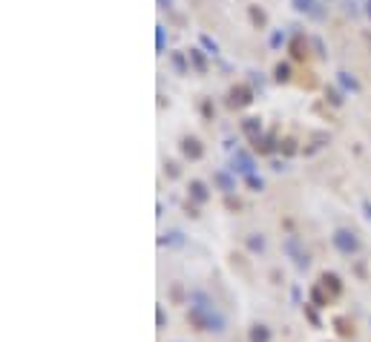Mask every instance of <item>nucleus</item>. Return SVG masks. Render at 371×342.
Masks as SVG:
<instances>
[{"mask_svg":"<svg viewBox=\"0 0 371 342\" xmlns=\"http://www.w3.org/2000/svg\"><path fill=\"white\" fill-rule=\"evenodd\" d=\"M253 158L247 156L245 149H236V156H233V170H239V173H245V176H253Z\"/></svg>","mask_w":371,"mask_h":342,"instance_id":"obj_4","label":"nucleus"},{"mask_svg":"<svg viewBox=\"0 0 371 342\" xmlns=\"http://www.w3.org/2000/svg\"><path fill=\"white\" fill-rule=\"evenodd\" d=\"M279 149H282L285 156H293V153H296V141H293V138H285V141H279Z\"/></svg>","mask_w":371,"mask_h":342,"instance_id":"obj_18","label":"nucleus"},{"mask_svg":"<svg viewBox=\"0 0 371 342\" xmlns=\"http://www.w3.org/2000/svg\"><path fill=\"white\" fill-rule=\"evenodd\" d=\"M181 153H184V158H190V161H199V158L204 156V147L199 138H181Z\"/></svg>","mask_w":371,"mask_h":342,"instance_id":"obj_3","label":"nucleus"},{"mask_svg":"<svg viewBox=\"0 0 371 342\" xmlns=\"http://www.w3.org/2000/svg\"><path fill=\"white\" fill-rule=\"evenodd\" d=\"M242 130H245L250 138H256V135H262V121H259V118H245V121H242Z\"/></svg>","mask_w":371,"mask_h":342,"instance_id":"obj_11","label":"nucleus"},{"mask_svg":"<svg viewBox=\"0 0 371 342\" xmlns=\"http://www.w3.org/2000/svg\"><path fill=\"white\" fill-rule=\"evenodd\" d=\"M247 187H250V190H262V178H256V176H247Z\"/></svg>","mask_w":371,"mask_h":342,"instance_id":"obj_21","label":"nucleus"},{"mask_svg":"<svg viewBox=\"0 0 371 342\" xmlns=\"http://www.w3.org/2000/svg\"><path fill=\"white\" fill-rule=\"evenodd\" d=\"M365 213H368V219H371V204L368 202H365Z\"/></svg>","mask_w":371,"mask_h":342,"instance_id":"obj_25","label":"nucleus"},{"mask_svg":"<svg viewBox=\"0 0 371 342\" xmlns=\"http://www.w3.org/2000/svg\"><path fill=\"white\" fill-rule=\"evenodd\" d=\"M334 245L343 250V253H354L357 247H360V242L354 239V233H348V230H337L334 233Z\"/></svg>","mask_w":371,"mask_h":342,"instance_id":"obj_2","label":"nucleus"},{"mask_svg":"<svg viewBox=\"0 0 371 342\" xmlns=\"http://www.w3.org/2000/svg\"><path fill=\"white\" fill-rule=\"evenodd\" d=\"M213 181L219 184V190H221V193H233V190H236V181H233V178H230L228 173H225V170L213 173Z\"/></svg>","mask_w":371,"mask_h":342,"instance_id":"obj_8","label":"nucleus"},{"mask_svg":"<svg viewBox=\"0 0 371 342\" xmlns=\"http://www.w3.org/2000/svg\"><path fill=\"white\" fill-rule=\"evenodd\" d=\"M365 12H368V18H371V0H368V3H365Z\"/></svg>","mask_w":371,"mask_h":342,"instance_id":"obj_26","label":"nucleus"},{"mask_svg":"<svg viewBox=\"0 0 371 342\" xmlns=\"http://www.w3.org/2000/svg\"><path fill=\"white\" fill-rule=\"evenodd\" d=\"M170 63H173V69H176L178 75H187V58H184V52H170Z\"/></svg>","mask_w":371,"mask_h":342,"instance_id":"obj_12","label":"nucleus"},{"mask_svg":"<svg viewBox=\"0 0 371 342\" xmlns=\"http://www.w3.org/2000/svg\"><path fill=\"white\" fill-rule=\"evenodd\" d=\"M247 15H250V23H253L256 29H265L268 26V15L259 9V6H247Z\"/></svg>","mask_w":371,"mask_h":342,"instance_id":"obj_9","label":"nucleus"},{"mask_svg":"<svg viewBox=\"0 0 371 342\" xmlns=\"http://www.w3.org/2000/svg\"><path fill=\"white\" fill-rule=\"evenodd\" d=\"M253 141V147L262 153V156H268V153H274L276 147H279V141L274 138V135H256V138H250Z\"/></svg>","mask_w":371,"mask_h":342,"instance_id":"obj_6","label":"nucleus"},{"mask_svg":"<svg viewBox=\"0 0 371 342\" xmlns=\"http://www.w3.org/2000/svg\"><path fill=\"white\" fill-rule=\"evenodd\" d=\"M253 104V89L239 84V87L230 89V106H250Z\"/></svg>","mask_w":371,"mask_h":342,"instance_id":"obj_1","label":"nucleus"},{"mask_svg":"<svg viewBox=\"0 0 371 342\" xmlns=\"http://www.w3.org/2000/svg\"><path fill=\"white\" fill-rule=\"evenodd\" d=\"M190 196H193L196 202H207V187L202 184V181H190Z\"/></svg>","mask_w":371,"mask_h":342,"instance_id":"obj_14","label":"nucleus"},{"mask_svg":"<svg viewBox=\"0 0 371 342\" xmlns=\"http://www.w3.org/2000/svg\"><path fill=\"white\" fill-rule=\"evenodd\" d=\"M291 58L293 61H305L308 58V46H305V37L302 35H293V41H291Z\"/></svg>","mask_w":371,"mask_h":342,"instance_id":"obj_7","label":"nucleus"},{"mask_svg":"<svg viewBox=\"0 0 371 342\" xmlns=\"http://www.w3.org/2000/svg\"><path fill=\"white\" fill-rule=\"evenodd\" d=\"M314 49H317V52L325 58V52H322V41H319V37H314Z\"/></svg>","mask_w":371,"mask_h":342,"instance_id":"obj_23","label":"nucleus"},{"mask_svg":"<svg viewBox=\"0 0 371 342\" xmlns=\"http://www.w3.org/2000/svg\"><path fill=\"white\" fill-rule=\"evenodd\" d=\"M167 173H170V176H173V178H176V176H178V164H173V161H167Z\"/></svg>","mask_w":371,"mask_h":342,"instance_id":"obj_22","label":"nucleus"},{"mask_svg":"<svg viewBox=\"0 0 371 342\" xmlns=\"http://www.w3.org/2000/svg\"><path fill=\"white\" fill-rule=\"evenodd\" d=\"M156 49H159V55L164 52V26H156Z\"/></svg>","mask_w":371,"mask_h":342,"instance_id":"obj_19","label":"nucleus"},{"mask_svg":"<svg viewBox=\"0 0 371 342\" xmlns=\"http://www.w3.org/2000/svg\"><path fill=\"white\" fill-rule=\"evenodd\" d=\"M325 98H328V104H331V106H343V92H340V89L328 87L325 89Z\"/></svg>","mask_w":371,"mask_h":342,"instance_id":"obj_17","label":"nucleus"},{"mask_svg":"<svg viewBox=\"0 0 371 342\" xmlns=\"http://www.w3.org/2000/svg\"><path fill=\"white\" fill-rule=\"evenodd\" d=\"M199 44L207 49V55H219V44H216L210 35H204V32H202V35H199Z\"/></svg>","mask_w":371,"mask_h":342,"instance_id":"obj_16","label":"nucleus"},{"mask_svg":"<svg viewBox=\"0 0 371 342\" xmlns=\"http://www.w3.org/2000/svg\"><path fill=\"white\" fill-rule=\"evenodd\" d=\"M291 6L302 15H311V18H322V9H319L317 0H291Z\"/></svg>","mask_w":371,"mask_h":342,"instance_id":"obj_5","label":"nucleus"},{"mask_svg":"<svg viewBox=\"0 0 371 342\" xmlns=\"http://www.w3.org/2000/svg\"><path fill=\"white\" fill-rule=\"evenodd\" d=\"M282 44H285V32H274V35H271V46H274V49H279Z\"/></svg>","mask_w":371,"mask_h":342,"instance_id":"obj_20","label":"nucleus"},{"mask_svg":"<svg viewBox=\"0 0 371 342\" xmlns=\"http://www.w3.org/2000/svg\"><path fill=\"white\" fill-rule=\"evenodd\" d=\"M274 81L276 84H288V81H291V66H288V63H276L274 66Z\"/></svg>","mask_w":371,"mask_h":342,"instance_id":"obj_13","label":"nucleus"},{"mask_svg":"<svg viewBox=\"0 0 371 342\" xmlns=\"http://www.w3.org/2000/svg\"><path fill=\"white\" fill-rule=\"evenodd\" d=\"M159 6L161 9H173V0H159Z\"/></svg>","mask_w":371,"mask_h":342,"instance_id":"obj_24","label":"nucleus"},{"mask_svg":"<svg viewBox=\"0 0 371 342\" xmlns=\"http://www.w3.org/2000/svg\"><path fill=\"white\" fill-rule=\"evenodd\" d=\"M187 58L193 61V66H196V69H199V72H207V61H204L202 49H190V52H187Z\"/></svg>","mask_w":371,"mask_h":342,"instance_id":"obj_15","label":"nucleus"},{"mask_svg":"<svg viewBox=\"0 0 371 342\" xmlns=\"http://www.w3.org/2000/svg\"><path fill=\"white\" fill-rule=\"evenodd\" d=\"M337 81H340V84H343V87L345 89H351V92H360V81H357V78H354V75H351V72H337Z\"/></svg>","mask_w":371,"mask_h":342,"instance_id":"obj_10","label":"nucleus"}]
</instances>
